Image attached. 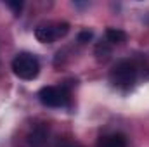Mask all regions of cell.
<instances>
[{
    "label": "cell",
    "mask_w": 149,
    "mask_h": 147,
    "mask_svg": "<svg viewBox=\"0 0 149 147\" xmlns=\"http://www.w3.org/2000/svg\"><path fill=\"white\" fill-rule=\"evenodd\" d=\"M12 73L16 74L19 80L24 81H31L35 80L40 73V61L35 54L30 52H19L14 59H12Z\"/></svg>",
    "instance_id": "obj_1"
},
{
    "label": "cell",
    "mask_w": 149,
    "mask_h": 147,
    "mask_svg": "<svg viewBox=\"0 0 149 147\" xmlns=\"http://www.w3.org/2000/svg\"><path fill=\"white\" fill-rule=\"evenodd\" d=\"M137 66L128 61V59H123V61H118L114 66H113L111 73H109V80L116 88H121V90H128L130 87H134V83L137 81Z\"/></svg>",
    "instance_id": "obj_2"
},
{
    "label": "cell",
    "mask_w": 149,
    "mask_h": 147,
    "mask_svg": "<svg viewBox=\"0 0 149 147\" xmlns=\"http://www.w3.org/2000/svg\"><path fill=\"white\" fill-rule=\"evenodd\" d=\"M38 101L45 107H66L70 106V90L66 87L49 85V87L40 88Z\"/></svg>",
    "instance_id": "obj_3"
},
{
    "label": "cell",
    "mask_w": 149,
    "mask_h": 147,
    "mask_svg": "<svg viewBox=\"0 0 149 147\" xmlns=\"http://www.w3.org/2000/svg\"><path fill=\"white\" fill-rule=\"evenodd\" d=\"M68 31H70V24L64 23V21L63 23L61 21H57V23H45V24L37 26L35 37L42 43H52V42H56L59 38L66 37Z\"/></svg>",
    "instance_id": "obj_4"
},
{
    "label": "cell",
    "mask_w": 149,
    "mask_h": 147,
    "mask_svg": "<svg viewBox=\"0 0 149 147\" xmlns=\"http://www.w3.org/2000/svg\"><path fill=\"white\" fill-rule=\"evenodd\" d=\"M49 142V128L43 126V125H38L35 126L30 135H28V144L30 147H45Z\"/></svg>",
    "instance_id": "obj_5"
},
{
    "label": "cell",
    "mask_w": 149,
    "mask_h": 147,
    "mask_svg": "<svg viewBox=\"0 0 149 147\" xmlns=\"http://www.w3.org/2000/svg\"><path fill=\"white\" fill-rule=\"evenodd\" d=\"M97 147H127V137L123 133H109L97 140Z\"/></svg>",
    "instance_id": "obj_6"
},
{
    "label": "cell",
    "mask_w": 149,
    "mask_h": 147,
    "mask_svg": "<svg viewBox=\"0 0 149 147\" xmlns=\"http://www.w3.org/2000/svg\"><path fill=\"white\" fill-rule=\"evenodd\" d=\"M104 40L111 45H121V43L127 42V33L123 30H118V28H108Z\"/></svg>",
    "instance_id": "obj_7"
},
{
    "label": "cell",
    "mask_w": 149,
    "mask_h": 147,
    "mask_svg": "<svg viewBox=\"0 0 149 147\" xmlns=\"http://www.w3.org/2000/svg\"><path fill=\"white\" fill-rule=\"evenodd\" d=\"M111 47H113L111 43H108L106 40H104V42L101 40V42L95 45V55H97V59H99V61H106V59L111 55Z\"/></svg>",
    "instance_id": "obj_8"
},
{
    "label": "cell",
    "mask_w": 149,
    "mask_h": 147,
    "mask_svg": "<svg viewBox=\"0 0 149 147\" xmlns=\"http://www.w3.org/2000/svg\"><path fill=\"white\" fill-rule=\"evenodd\" d=\"M57 147H81V146L76 144V142H73V140H66V139H63V140L57 142Z\"/></svg>",
    "instance_id": "obj_9"
},
{
    "label": "cell",
    "mask_w": 149,
    "mask_h": 147,
    "mask_svg": "<svg viewBox=\"0 0 149 147\" xmlns=\"http://www.w3.org/2000/svg\"><path fill=\"white\" fill-rule=\"evenodd\" d=\"M88 40H92V31H81L80 35H78V42H81V43H85V42H88Z\"/></svg>",
    "instance_id": "obj_10"
},
{
    "label": "cell",
    "mask_w": 149,
    "mask_h": 147,
    "mask_svg": "<svg viewBox=\"0 0 149 147\" xmlns=\"http://www.w3.org/2000/svg\"><path fill=\"white\" fill-rule=\"evenodd\" d=\"M7 5H9L16 14H19V12H21V9H23V2H9Z\"/></svg>",
    "instance_id": "obj_11"
}]
</instances>
